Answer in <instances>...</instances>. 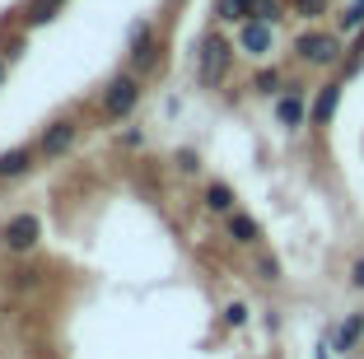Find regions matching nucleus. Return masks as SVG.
<instances>
[{"label":"nucleus","mask_w":364,"mask_h":359,"mask_svg":"<svg viewBox=\"0 0 364 359\" xmlns=\"http://www.w3.org/2000/svg\"><path fill=\"white\" fill-rule=\"evenodd\" d=\"M350 285H355V289H364V257L350 266Z\"/></svg>","instance_id":"23"},{"label":"nucleus","mask_w":364,"mask_h":359,"mask_svg":"<svg viewBox=\"0 0 364 359\" xmlns=\"http://www.w3.org/2000/svg\"><path fill=\"white\" fill-rule=\"evenodd\" d=\"M75 136H80L75 117H56V122H47V127H43V136H38V154H43V159H61V154H70Z\"/></svg>","instance_id":"5"},{"label":"nucleus","mask_w":364,"mask_h":359,"mask_svg":"<svg viewBox=\"0 0 364 359\" xmlns=\"http://www.w3.org/2000/svg\"><path fill=\"white\" fill-rule=\"evenodd\" d=\"M252 19L280 23V19H285V5H280V0H252Z\"/></svg>","instance_id":"18"},{"label":"nucleus","mask_w":364,"mask_h":359,"mask_svg":"<svg viewBox=\"0 0 364 359\" xmlns=\"http://www.w3.org/2000/svg\"><path fill=\"white\" fill-rule=\"evenodd\" d=\"M52 5H61V0H52Z\"/></svg>","instance_id":"26"},{"label":"nucleus","mask_w":364,"mask_h":359,"mask_svg":"<svg viewBox=\"0 0 364 359\" xmlns=\"http://www.w3.org/2000/svg\"><path fill=\"white\" fill-rule=\"evenodd\" d=\"M215 19L220 23H247L252 19V0H215Z\"/></svg>","instance_id":"15"},{"label":"nucleus","mask_w":364,"mask_h":359,"mask_svg":"<svg viewBox=\"0 0 364 359\" xmlns=\"http://www.w3.org/2000/svg\"><path fill=\"white\" fill-rule=\"evenodd\" d=\"M252 94H262V98H280V94H285V75H280L276 65H262V70L252 75Z\"/></svg>","instance_id":"14"},{"label":"nucleus","mask_w":364,"mask_h":359,"mask_svg":"<svg viewBox=\"0 0 364 359\" xmlns=\"http://www.w3.org/2000/svg\"><path fill=\"white\" fill-rule=\"evenodd\" d=\"M38 238H43V220L38 215H10V224L0 229V243L10 247V252H33L38 247Z\"/></svg>","instance_id":"4"},{"label":"nucleus","mask_w":364,"mask_h":359,"mask_svg":"<svg viewBox=\"0 0 364 359\" xmlns=\"http://www.w3.org/2000/svg\"><path fill=\"white\" fill-rule=\"evenodd\" d=\"M294 56H299L304 65H318V70H327V65H341V56H346L341 33H327V28H304L299 38H294Z\"/></svg>","instance_id":"2"},{"label":"nucleus","mask_w":364,"mask_h":359,"mask_svg":"<svg viewBox=\"0 0 364 359\" xmlns=\"http://www.w3.org/2000/svg\"><path fill=\"white\" fill-rule=\"evenodd\" d=\"M225 229H229V238H234L238 247H252L262 238V224L252 220V215H243V210H234V215H225Z\"/></svg>","instance_id":"10"},{"label":"nucleus","mask_w":364,"mask_h":359,"mask_svg":"<svg viewBox=\"0 0 364 359\" xmlns=\"http://www.w3.org/2000/svg\"><path fill=\"white\" fill-rule=\"evenodd\" d=\"M52 14H56V5H52V0H33V10H28V23H33V28H43V23L52 19Z\"/></svg>","instance_id":"20"},{"label":"nucleus","mask_w":364,"mask_h":359,"mask_svg":"<svg viewBox=\"0 0 364 359\" xmlns=\"http://www.w3.org/2000/svg\"><path fill=\"white\" fill-rule=\"evenodd\" d=\"M154 52H159V47H154V28H150V23H131V47H127L131 70L145 75L154 65Z\"/></svg>","instance_id":"8"},{"label":"nucleus","mask_w":364,"mask_h":359,"mask_svg":"<svg viewBox=\"0 0 364 359\" xmlns=\"http://www.w3.org/2000/svg\"><path fill=\"white\" fill-rule=\"evenodd\" d=\"M318 359H327V350H322V355H318Z\"/></svg>","instance_id":"25"},{"label":"nucleus","mask_w":364,"mask_h":359,"mask_svg":"<svg viewBox=\"0 0 364 359\" xmlns=\"http://www.w3.org/2000/svg\"><path fill=\"white\" fill-rule=\"evenodd\" d=\"M360 336H364V313H350L341 327L332 331V350H336V355H346V350H355V341H360Z\"/></svg>","instance_id":"11"},{"label":"nucleus","mask_w":364,"mask_h":359,"mask_svg":"<svg viewBox=\"0 0 364 359\" xmlns=\"http://www.w3.org/2000/svg\"><path fill=\"white\" fill-rule=\"evenodd\" d=\"M136 103H140V75H117V80L103 89V117L107 122H122Z\"/></svg>","instance_id":"3"},{"label":"nucleus","mask_w":364,"mask_h":359,"mask_svg":"<svg viewBox=\"0 0 364 359\" xmlns=\"http://www.w3.org/2000/svg\"><path fill=\"white\" fill-rule=\"evenodd\" d=\"M225 327H247V304L243 299H234V304H225Z\"/></svg>","instance_id":"19"},{"label":"nucleus","mask_w":364,"mask_h":359,"mask_svg":"<svg viewBox=\"0 0 364 359\" xmlns=\"http://www.w3.org/2000/svg\"><path fill=\"white\" fill-rule=\"evenodd\" d=\"M327 10H332V0H289V14L304 23H318Z\"/></svg>","instance_id":"16"},{"label":"nucleus","mask_w":364,"mask_h":359,"mask_svg":"<svg viewBox=\"0 0 364 359\" xmlns=\"http://www.w3.org/2000/svg\"><path fill=\"white\" fill-rule=\"evenodd\" d=\"M364 28V0H350L341 14H336V33H360Z\"/></svg>","instance_id":"17"},{"label":"nucleus","mask_w":364,"mask_h":359,"mask_svg":"<svg viewBox=\"0 0 364 359\" xmlns=\"http://www.w3.org/2000/svg\"><path fill=\"white\" fill-rule=\"evenodd\" d=\"M238 52L243 56H271V47H276V23H262V19H247V23H238Z\"/></svg>","instance_id":"7"},{"label":"nucleus","mask_w":364,"mask_h":359,"mask_svg":"<svg viewBox=\"0 0 364 359\" xmlns=\"http://www.w3.org/2000/svg\"><path fill=\"white\" fill-rule=\"evenodd\" d=\"M33 159H38V149H5L0 154V178H23L33 168Z\"/></svg>","instance_id":"13"},{"label":"nucleus","mask_w":364,"mask_h":359,"mask_svg":"<svg viewBox=\"0 0 364 359\" xmlns=\"http://www.w3.org/2000/svg\"><path fill=\"white\" fill-rule=\"evenodd\" d=\"M229 65H234V43H229V38H220V33H205L201 47H196V80H201L205 89L225 85Z\"/></svg>","instance_id":"1"},{"label":"nucleus","mask_w":364,"mask_h":359,"mask_svg":"<svg viewBox=\"0 0 364 359\" xmlns=\"http://www.w3.org/2000/svg\"><path fill=\"white\" fill-rule=\"evenodd\" d=\"M257 280H267V285L280 280V262H276V257H257Z\"/></svg>","instance_id":"21"},{"label":"nucleus","mask_w":364,"mask_h":359,"mask_svg":"<svg viewBox=\"0 0 364 359\" xmlns=\"http://www.w3.org/2000/svg\"><path fill=\"white\" fill-rule=\"evenodd\" d=\"M309 89H299V85H285V94L276 98V122L285 131H299V127H309Z\"/></svg>","instance_id":"6"},{"label":"nucleus","mask_w":364,"mask_h":359,"mask_svg":"<svg viewBox=\"0 0 364 359\" xmlns=\"http://www.w3.org/2000/svg\"><path fill=\"white\" fill-rule=\"evenodd\" d=\"M201 201H205V210H210V215H234V210H238V205H234V201H238L234 187H225V182H210Z\"/></svg>","instance_id":"12"},{"label":"nucleus","mask_w":364,"mask_h":359,"mask_svg":"<svg viewBox=\"0 0 364 359\" xmlns=\"http://www.w3.org/2000/svg\"><path fill=\"white\" fill-rule=\"evenodd\" d=\"M0 85H5V61H0Z\"/></svg>","instance_id":"24"},{"label":"nucleus","mask_w":364,"mask_h":359,"mask_svg":"<svg viewBox=\"0 0 364 359\" xmlns=\"http://www.w3.org/2000/svg\"><path fill=\"white\" fill-rule=\"evenodd\" d=\"M341 80H332V85H322L318 89V98H313V112H309V122L313 127H327V122H332L336 117V107H341Z\"/></svg>","instance_id":"9"},{"label":"nucleus","mask_w":364,"mask_h":359,"mask_svg":"<svg viewBox=\"0 0 364 359\" xmlns=\"http://www.w3.org/2000/svg\"><path fill=\"white\" fill-rule=\"evenodd\" d=\"M173 164H178V173H196V168H201L196 149H178V154H173Z\"/></svg>","instance_id":"22"}]
</instances>
